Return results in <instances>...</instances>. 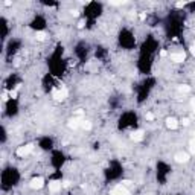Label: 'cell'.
Returning <instances> with one entry per match:
<instances>
[{
    "label": "cell",
    "instance_id": "1",
    "mask_svg": "<svg viewBox=\"0 0 195 195\" xmlns=\"http://www.w3.org/2000/svg\"><path fill=\"white\" fill-rule=\"evenodd\" d=\"M52 96L55 98L56 101H64V99L67 98V90H66L64 87H60V89H55V90L52 92Z\"/></svg>",
    "mask_w": 195,
    "mask_h": 195
},
{
    "label": "cell",
    "instance_id": "2",
    "mask_svg": "<svg viewBox=\"0 0 195 195\" xmlns=\"http://www.w3.org/2000/svg\"><path fill=\"white\" fill-rule=\"evenodd\" d=\"M29 186H31L32 189H41V188L44 186V178H43V177H34V178L31 180Z\"/></svg>",
    "mask_w": 195,
    "mask_h": 195
},
{
    "label": "cell",
    "instance_id": "3",
    "mask_svg": "<svg viewBox=\"0 0 195 195\" xmlns=\"http://www.w3.org/2000/svg\"><path fill=\"white\" fill-rule=\"evenodd\" d=\"M32 149H34V145L20 146V148L17 149V156H19V157H26V156H29V154L32 152Z\"/></svg>",
    "mask_w": 195,
    "mask_h": 195
},
{
    "label": "cell",
    "instance_id": "4",
    "mask_svg": "<svg viewBox=\"0 0 195 195\" xmlns=\"http://www.w3.org/2000/svg\"><path fill=\"white\" fill-rule=\"evenodd\" d=\"M110 195H130V192H128V189H127L123 185H119V186H116V188L111 191Z\"/></svg>",
    "mask_w": 195,
    "mask_h": 195
},
{
    "label": "cell",
    "instance_id": "5",
    "mask_svg": "<svg viewBox=\"0 0 195 195\" xmlns=\"http://www.w3.org/2000/svg\"><path fill=\"white\" fill-rule=\"evenodd\" d=\"M188 160H189V154H188V152L180 151V152L175 154V162H177V163H186Z\"/></svg>",
    "mask_w": 195,
    "mask_h": 195
},
{
    "label": "cell",
    "instance_id": "6",
    "mask_svg": "<svg viewBox=\"0 0 195 195\" xmlns=\"http://www.w3.org/2000/svg\"><path fill=\"white\" fill-rule=\"evenodd\" d=\"M185 58H186L185 52H177V53H172V55H171V60H172L174 63H183Z\"/></svg>",
    "mask_w": 195,
    "mask_h": 195
},
{
    "label": "cell",
    "instance_id": "7",
    "mask_svg": "<svg viewBox=\"0 0 195 195\" xmlns=\"http://www.w3.org/2000/svg\"><path fill=\"white\" fill-rule=\"evenodd\" d=\"M131 140H134V142H140L142 139H143V131L142 130H136V131H133L131 133Z\"/></svg>",
    "mask_w": 195,
    "mask_h": 195
},
{
    "label": "cell",
    "instance_id": "8",
    "mask_svg": "<svg viewBox=\"0 0 195 195\" xmlns=\"http://www.w3.org/2000/svg\"><path fill=\"white\" fill-rule=\"evenodd\" d=\"M61 181H58V180H53V181H50L49 183V191L50 192H58L60 189H61Z\"/></svg>",
    "mask_w": 195,
    "mask_h": 195
},
{
    "label": "cell",
    "instance_id": "9",
    "mask_svg": "<svg viewBox=\"0 0 195 195\" xmlns=\"http://www.w3.org/2000/svg\"><path fill=\"white\" fill-rule=\"evenodd\" d=\"M166 127H168L169 130H177V128H178V121H177L175 118H168V119H166Z\"/></svg>",
    "mask_w": 195,
    "mask_h": 195
},
{
    "label": "cell",
    "instance_id": "10",
    "mask_svg": "<svg viewBox=\"0 0 195 195\" xmlns=\"http://www.w3.org/2000/svg\"><path fill=\"white\" fill-rule=\"evenodd\" d=\"M81 119H76V118H73V119H70V121H69V123H67V125H69V128H73V130H76V128H79V127H81Z\"/></svg>",
    "mask_w": 195,
    "mask_h": 195
},
{
    "label": "cell",
    "instance_id": "11",
    "mask_svg": "<svg viewBox=\"0 0 195 195\" xmlns=\"http://www.w3.org/2000/svg\"><path fill=\"white\" fill-rule=\"evenodd\" d=\"M35 38H37L38 41H44V40H46V34H44V32H37V34H35Z\"/></svg>",
    "mask_w": 195,
    "mask_h": 195
},
{
    "label": "cell",
    "instance_id": "12",
    "mask_svg": "<svg viewBox=\"0 0 195 195\" xmlns=\"http://www.w3.org/2000/svg\"><path fill=\"white\" fill-rule=\"evenodd\" d=\"M178 92H180V93H189V92H191V87H189V85H180V87H178Z\"/></svg>",
    "mask_w": 195,
    "mask_h": 195
},
{
    "label": "cell",
    "instance_id": "13",
    "mask_svg": "<svg viewBox=\"0 0 195 195\" xmlns=\"http://www.w3.org/2000/svg\"><path fill=\"white\" fill-rule=\"evenodd\" d=\"M81 128H84V130H90V128H92V123L87 122V121H82L81 122Z\"/></svg>",
    "mask_w": 195,
    "mask_h": 195
},
{
    "label": "cell",
    "instance_id": "14",
    "mask_svg": "<svg viewBox=\"0 0 195 195\" xmlns=\"http://www.w3.org/2000/svg\"><path fill=\"white\" fill-rule=\"evenodd\" d=\"M189 151H191L192 154H195V137L191 139V142H189Z\"/></svg>",
    "mask_w": 195,
    "mask_h": 195
},
{
    "label": "cell",
    "instance_id": "15",
    "mask_svg": "<svg viewBox=\"0 0 195 195\" xmlns=\"http://www.w3.org/2000/svg\"><path fill=\"white\" fill-rule=\"evenodd\" d=\"M145 119H146V121H152V119H154V114H152V113H146Z\"/></svg>",
    "mask_w": 195,
    "mask_h": 195
},
{
    "label": "cell",
    "instance_id": "16",
    "mask_svg": "<svg viewBox=\"0 0 195 195\" xmlns=\"http://www.w3.org/2000/svg\"><path fill=\"white\" fill-rule=\"evenodd\" d=\"M9 96L12 98V99H15V98H17V90H11V92H9Z\"/></svg>",
    "mask_w": 195,
    "mask_h": 195
},
{
    "label": "cell",
    "instance_id": "17",
    "mask_svg": "<svg viewBox=\"0 0 195 195\" xmlns=\"http://www.w3.org/2000/svg\"><path fill=\"white\" fill-rule=\"evenodd\" d=\"M8 96H9V93L3 92V95H2V99H3V101H8Z\"/></svg>",
    "mask_w": 195,
    "mask_h": 195
},
{
    "label": "cell",
    "instance_id": "18",
    "mask_svg": "<svg viewBox=\"0 0 195 195\" xmlns=\"http://www.w3.org/2000/svg\"><path fill=\"white\" fill-rule=\"evenodd\" d=\"M185 5H186V2H178V3H177V8H183Z\"/></svg>",
    "mask_w": 195,
    "mask_h": 195
},
{
    "label": "cell",
    "instance_id": "19",
    "mask_svg": "<svg viewBox=\"0 0 195 195\" xmlns=\"http://www.w3.org/2000/svg\"><path fill=\"white\" fill-rule=\"evenodd\" d=\"M183 125H189V119H183Z\"/></svg>",
    "mask_w": 195,
    "mask_h": 195
},
{
    "label": "cell",
    "instance_id": "20",
    "mask_svg": "<svg viewBox=\"0 0 195 195\" xmlns=\"http://www.w3.org/2000/svg\"><path fill=\"white\" fill-rule=\"evenodd\" d=\"M70 14H72V15H78V11H76V9H75V11H70Z\"/></svg>",
    "mask_w": 195,
    "mask_h": 195
},
{
    "label": "cell",
    "instance_id": "21",
    "mask_svg": "<svg viewBox=\"0 0 195 195\" xmlns=\"http://www.w3.org/2000/svg\"><path fill=\"white\" fill-rule=\"evenodd\" d=\"M191 52H192V55H195V48H191Z\"/></svg>",
    "mask_w": 195,
    "mask_h": 195
},
{
    "label": "cell",
    "instance_id": "22",
    "mask_svg": "<svg viewBox=\"0 0 195 195\" xmlns=\"http://www.w3.org/2000/svg\"><path fill=\"white\" fill-rule=\"evenodd\" d=\"M192 107H194V111H195V99L192 101Z\"/></svg>",
    "mask_w": 195,
    "mask_h": 195
},
{
    "label": "cell",
    "instance_id": "23",
    "mask_svg": "<svg viewBox=\"0 0 195 195\" xmlns=\"http://www.w3.org/2000/svg\"><path fill=\"white\" fill-rule=\"evenodd\" d=\"M192 48H195V43H194V46H192Z\"/></svg>",
    "mask_w": 195,
    "mask_h": 195
}]
</instances>
